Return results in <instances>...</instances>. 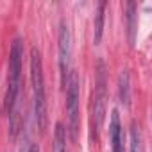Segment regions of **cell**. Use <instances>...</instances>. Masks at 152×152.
I'll return each instance as SVG.
<instances>
[{"instance_id":"obj_1","label":"cell","mask_w":152,"mask_h":152,"mask_svg":"<svg viewBox=\"0 0 152 152\" xmlns=\"http://www.w3.org/2000/svg\"><path fill=\"white\" fill-rule=\"evenodd\" d=\"M22 57H23V45L22 39H15L9 50V70H7V90H6V100L4 109L9 116L11 124V134L15 136L18 132V93H20V77H22Z\"/></svg>"},{"instance_id":"obj_2","label":"cell","mask_w":152,"mask_h":152,"mask_svg":"<svg viewBox=\"0 0 152 152\" xmlns=\"http://www.w3.org/2000/svg\"><path fill=\"white\" fill-rule=\"evenodd\" d=\"M31 83H32L34 116H36L38 129L43 132L47 127V100H45V81H43L41 54L36 47H32V50H31Z\"/></svg>"},{"instance_id":"obj_3","label":"cell","mask_w":152,"mask_h":152,"mask_svg":"<svg viewBox=\"0 0 152 152\" xmlns=\"http://www.w3.org/2000/svg\"><path fill=\"white\" fill-rule=\"evenodd\" d=\"M66 115H68V131L72 141H77L79 134V75L72 72L66 81Z\"/></svg>"},{"instance_id":"obj_4","label":"cell","mask_w":152,"mask_h":152,"mask_svg":"<svg viewBox=\"0 0 152 152\" xmlns=\"http://www.w3.org/2000/svg\"><path fill=\"white\" fill-rule=\"evenodd\" d=\"M97 79H95V91L91 99V124L95 136L102 125L104 120V109H106V73H104V63H99L97 66Z\"/></svg>"},{"instance_id":"obj_5","label":"cell","mask_w":152,"mask_h":152,"mask_svg":"<svg viewBox=\"0 0 152 152\" xmlns=\"http://www.w3.org/2000/svg\"><path fill=\"white\" fill-rule=\"evenodd\" d=\"M57 54H59V73H61V86L66 88V81L70 77V61H72V38L70 29L66 23L59 27V39H57Z\"/></svg>"},{"instance_id":"obj_6","label":"cell","mask_w":152,"mask_h":152,"mask_svg":"<svg viewBox=\"0 0 152 152\" xmlns=\"http://www.w3.org/2000/svg\"><path fill=\"white\" fill-rule=\"evenodd\" d=\"M109 140H111V148L113 152H124V131L120 124L118 111H111V122H109Z\"/></svg>"},{"instance_id":"obj_7","label":"cell","mask_w":152,"mask_h":152,"mask_svg":"<svg viewBox=\"0 0 152 152\" xmlns=\"http://www.w3.org/2000/svg\"><path fill=\"white\" fill-rule=\"evenodd\" d=\"M118 97H120V102L129 107L131 106V81H129V72L124 70L118 77Z\"/></svg>"},{"instance_id":"obj_8","label":"cell","mask_w":152,"mask_h":152,"mask_svg":"<svg viewBox=\"0 0 152 152\" xmlns=\"http://www.w3.org/2000/svg\"><path fill=\"white\" fill-rule=\"evenodd\" d=\"M138 15H136V4L129 2L127 4V32H129V43L134 47L136 41V31H138Z\"/></svg>"},{"instance_id":"obj_9","label":"cell","mask_w":152,"mask_h":152,"mask_svg":"<svg viewBox=\"0 0 152 152\" xmlns=\"http://www.w3.org/2000/svg\"><path fill=\"white\" fill-rule=\"evenodd\" d=\"M104 18H106V2L99 4L97 15H95V23H93V43L99 45L102 39V32H104Z\"/></svg>"},{"instance_id":"obj_10","label":"cell","mask_w":152,"mask_h":152,"mask_svg":"<svg viewBox=\"0 0 152 152\" xmlns=\"http://www.w3.org/2000/svg\"><path fill=\"white\" fill-rule=\"evenodd\" d=\"M54 152H66V131L63 124H56L54 131Z\"/></svg>"},{"instance_id":"obj_11","label":"cell","mask_w":152,"mask_h":152,"mask_svg":"<svg viewBox=\"0 0 152 152\" xmlns=\"http://www.w3.org/2000/svg\"><path fill=\"white\" fill-rule=\"evenodd\" d=\"M129 152H141V134L136 125L131 127V150Z\"/></svg>"},{"instance_id":"obj_12","label":"cell","mask_w":152,"mask_h":152,"mask_svg":"<svg viewBox=\"0 0 152 152\" xmlns=\"http://www.w3.org/2000/svg\"><path fill=\"white\" fill-rule=\"evenodd\" d=\"M29 152H39V148H38V145H31V148H29Z\"/></svg>"}]
</instances>
